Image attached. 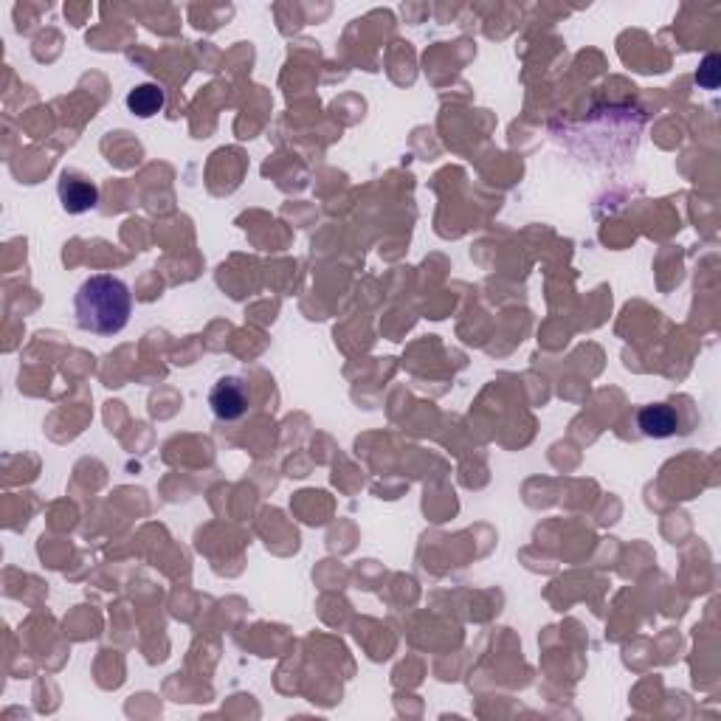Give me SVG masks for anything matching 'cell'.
<instances>
[{
  "instance_id": "obj_1",
  "label": "cell",
  "mask_w": 721,
  "mask_h": 721,
  "mask_svg": "<svg viewBox=\"0 0 721 721\" xmlns=\"http://www.w3.org/2000/svg\"><path fill=\"white\" fill-rule=\"evenodd\" d=\"M77 324L85 333L96 336H116L122 333L130 313H133V296L122 279L113 274H93L79 285L77 299Z\"/></svg>"
},
{
  "instance_id": "obj_2",
  "label": "cell",
  "mask_w": 721,
  "mask_h": 721,
  "mask_svg": "<svg viewBox=\"0 0 721 721\" xmlns=\"http://www.w3.org/2000/svg\"><path fill=\"white\" fill-rule=\"evenodd\" d=\"M209 406L217 420H240L248 412V392L240 378H220L209 392Z\"/></svg>"
},
{
  "instance_id": "obj_3",
  "label": "cell",
  "mask_w": 721,
  "mask_h": 721,
  "mask_svg": "<svg viewBox=\"0 0 721 721\" xmlns=\"http://www.w3.org/2000/svg\"><path fill=\"white\" fill-rule=\"evenodd\" d=\"M57 195H60L62 209H65L68 215H85V212L96 209V203H99V189H96V184L79 178L74 172H65V175H62L60 186H57Z\"/></svg>"
},
{
  "instance_id": "obj_4",
  "label": "cell",
  "mask_w": 721,
  "mask_h": 721,
  "mask_svg": "<svg viewBox=\"0 0 721 721\" xmlns=\"http://www.w3.org/2000/svg\"><path fill=\"white\" fill-rule=\"evenodd\" d=\"M637 426L643 431L645 437H654V440H665V437H674L676 426H679V417L671 406L665 403H654V406H643L640 415H637Z\"/></svg>"
},
{
  "instance_id": "obj_5",
  "label": "cell",
  "mask_w": 721,
  "mask_h": 721,
  "mask_svg": "<svg viewBox=\"0 0 721 721\" xmlns=\"http://www.w3.org/2000/svg\"><path fill=\"white\" fill-rule=\"evenodd\" d=\"M127 110L139 119H153L155 113H161L164 105H167V93L161 91L155 82H144V85H136L133 91L127 93Z\"/></svg>"
},
{
  "instance_id": "obj_6",
  "label": "cell",
  "mask_w": 721,
  "mask_h": 721,
  "mask_svg": "<svg viewBox=\"0 0 721 721\" xmlns=\"http://www.w3.org/2000/svg\"><path fill=\"white\" fill-rule=\"evenodd\" d=\"M719 74H721V60L716 54H707L705 60H702V65H699V74H696L699 88L716 91V88H719Z\"/></svg>"
}]
</instances>
